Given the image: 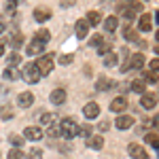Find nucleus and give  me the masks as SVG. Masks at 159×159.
Masks as SVG:
<instances>
[{
  "mask_svg": "<svg viewBox=\"0 0 159 159\" xmlns=\"http://www.w3.org/2000/svg\"><path fill=\"white\" fill-rule=\"evenodd\" d=\"M49 38H51V34H49V30H38L36 34H34V38L32 40H38V43H49Z\"/></svg>",
  "mask_w": 159,
  "mask_h": 159,
  "instance_id": "26",
  "label": "nucleus"
},
{
  "mask_svg": "<svg viewBox=\"0 0 159 159\" xmlns=\"http://www.w3.org/2000/svg\"><path fill=\"white\" fill-rule=\"evenodd\" d=\"M2 76H4L7 81H17V79H21V74H19L17 68H7V70L2 72Z\"/></svg>",
  "mask_w": 159,
  "mask_h": 159,
  "instance_id": "24",
  "label": "nucleus"
},
{
  "mask_svg": "<svg viewBox=\"0 0 159 159\" xmlns=\"http://www.w3.org/2000/svg\"><path fill=\"white\" fill-rule=\"evenodd\" d=\"M102 43H104V38L100 36V34H96V36L89 40V47H98V45H102Z\"/></svg>",
  "mask_w": 159,
  "mask_h": 159,
  "instance_id": "36",
  "label": "nucleus"
},
{
  "mask_svg": "<svg viewBox=\"0 0 159 159\" xmlns=\"http://www.w3.org/2000/svg\"><path fill=\"white\" fill-rule=\"evenodd\" d=\"M76 0H61V7H72Z\"/></svg>",
  "mask_w": 159,
  "mask_h": 159,
  "instance_id": "41",
  "label": "nucleus"
},
{
  "mask_svg": "<svg viewBox=\"0 0 159 159\" xmlns=\"http://www.w3.org/2000/svg\"><path fill=\"white\" fill-rule=\"evenodd\" d=\"M74 32H76L79 38H85L87 34H89V24H87L85 19H79V21L74 24Z\"/></svg>",
  "mask_w": 159,
  "mask_h": 159,
  "instance_id": "15",
  "label": "nucleus"
},
{
  "mask_svg": "<svg viewBox=\"0 0 159 159\" xmlns=\"http://www.w3.org/2000/svg\"><path fill=\"white\" fill-rule=\"evenodd\" d=\"M51 121H53V117H51V115H47V112H43V115H40V123H43V125H51Z\"/></svg>",
  "mask_w": 159,
  "mask_h": 159,
  "instance_id": "38",
  "label": "nucleus"
},
{
  "mask_svg": "<svg viewBox=\"0 0 159 159\" xmlns=\"http://www.w3.org/2000/svg\"><path fill=\"white\" fill-rule=\"evenodd\" d=\"M117 64H119V55H117L115 51H110V53L104 55V66H106V68H112V66H117Z\"/></svg>",
  "mask_w": 159,
  "mask_h": 159,
  "instance_id": "21",
  "label": "nucleus"
},
{
  "mask_svg": "<svg viewBox=\"0 0 159 159\" xmlns=\"http://www.w3.org/2000/svg\"><path fill=\"white\" fill-rule=\"evenodd\" d=\"M142 66H144V55H142V53H134L123 70H129V68H136V70H138V68H142Z\"/></svg>",
  "mask_w": 159,
  "mask_h": 159,
  "instance_id": "11",
  "label": "nucleus"
},
{
  "mask_svg": "<svg viewBox=\"0 0 159 159\" xmlns=\"http://www.w3.org/2000/svg\"><path fill=\"white\" fill-rule=\"evenodd\" d=\"M11 142H13V147H21L24 144V136H11Z\"/></svg>",
  "mask_w": 159,
  "mask_h": 159,
  "instance_id": "37",
  "label": "nucleus"
},
{
  "mask_svg": "<svg viewBox=\"0 0 159 159\" xmlns=\"http://www.w3.org/2000/svg\"><path fill=\"white\" fill-rule=\"evenodd\" d=\"M129 89L134 91V93H147V83L142 81V79H136L129 83Z\"/></svg>",
  "mask_w": 159,
  "mask_h": 159,
  "instance_id": "20",
  "label": "nucleus"
},
{
  "mask_svg": "<svg viewBox=\"0 0 159 159\" xmlns=\"http://www.w3.org/2000/svg\"><path fill=\"white\" fill-rule=\"evenodd\" d=\"M147 142L151 144V148H157V132H151V134H147Z\"/></svg>",
  "mask_w": 159,
  "mask_h": 159,
  "instance_id": "29",
  "label": "nucleus"
},
{
  "mask_svg": "<svg viewBox=\"0 0 159 159\" xmlns=\"http://www.w3.org/2000/svg\"><path fill=\"white\" fill-rule=\"evenodd\" d=\"M110 87H112V83H110V79H106V76H100L98 83H96V89H98V91H106Z\"/></svg>",
  "mask_w": 159,
  "mask_h": 159,
  "instance_id": "25",
  "label": "nucleus"
},
{
  "mask_svg": "<svg viewBox=\"0 0 159 159\" xmlns=\"http://www.w3.org/2000/svg\"><path fill=\"white\" fill-rule=\"evenodd\" d=\"M7 64H9V68H17V66L21 64V55H19L17 51H13L11 55L7 57Z\"/></svg>",
  "mask_w": 159,
  "mask_h": 159,
  "instance_id": "23",
  "label": "nucleus"
},
{
  "mask_svg": "<svg viewBox=\"0 0 159 159\" xmlns=\"http://www.w3.org/2000/svg\"><path fill=\"white\" fill-rule=\"evenodd\" d=\"M132 2H136V0H132Z\"/></svg>",
  "mask_w": 159,
  "mask_h": 159,
  "instance_id": "45",
  "label": "nucleus"
},
{
  "mask_svg": "<svg viewBox=\"0 0 159 159\" xmlns=\"http://www.w3.org/2000/svg\"><path fill=\"white\" fill-rule=\"evenodd\" d=\"M117 28H119V17L110 15V17H106V19H104V30H106L108 34L117 32Z\"/></svg>",
  "mask_w": 159,
  "mask_h": 159,
  "instance_id": "16",
  "label": "nucleus"
},
{
  "mask_svg": "<svg viewBox=\"0 0 159 159\" xmlns=\"http://www.w3.org/2000/svg\"><path fill=\"white\" fill-rule=\"evenodd\" d=\"M110 51H112V49H110L108 43H102V45L98 47V53H100V55H106V53H110Z\"/></svg>",
  "mask_w": 159,
  "mask_h": 159,
  "instance_id": "35",
  "label": "nucleus"
},
{
  "mask_svg": "<svg viewBox=\"0 0 159 159\" xmlns=\"http://www.w3.org/2000/svg\"><path fill=\"white\" fill-rule=\"evenodd\" d=\"M157 79H159V74H157V72H147L142 81H144V83H157Z\"/></svg>",
  "mask_w": 159,
  "mask_h": 159,
  "instance_id": "30",
  "label": "nucleus"
},
{
  "mask_svg": "<svg viewBox=\"0 0 159 159\" xmlns=\"http://www.w3.org/2000/svg\"><path fill=\"white\" fill-rule=\"evenodd\" d=\"M153 24H155V15H151V13H142L140 24H138V30H140V32H151V30H153Z\"/></svg>",
  "mask_w": 159,
  "mask_h": 159,
  "instance_id": "6",
  "label": "nucleus"
},
{
  "mask_svg": "<svg viewBox=\"0 0 159 159\" xmlns=\"http://www.w3.org/2000/svg\"><path fill=\"white\" fill-rule=\"evenodd\" d=\"M100 19H102V15H100L98 11H89L87 17H85V21L89 24V28H91V25H100Z\"/></svg>",
  "mask_w": 159,
  "mask_h": 159,
  "instance_id": "22",
  "label": "nucleus"
},
{
  "mask_svg": "<svg viewBox=\"0 0 159 159\" xmlns=\"http://www.w3.org/2000/svg\"><path fill=\"white\" fill-rule=\"evenodd\" d=\"M45 47H47L45 43H38V40H32V43H30V45L25 47V53H28L30 57H32V55H43V53H45Z\"/></svg>",
  "mask_w": 159,
  "mask_h": 159,
  "instance_id": "7",
  "label": "nucleus"
},
{
  "mask_svg": "<svg viewBox=\"0 0 159 159\" xmlns=\"http://www.w3.org/2000/svg\"><path fill=\"white\" fill-rule=\"evenodd\" d=\"M127 108V98L125 96H119V98H115L112 102H110V110L112 112H121V110Z\"/></svg>",
  "mask_w": 159,
  "mask_h": 159,
  "instance_id": "14",
  "label": "nucleus"
},
{
  "mask_svg": "<svg viewBox=\"0 0 159 159\" xmlns=\"http://www.w3.org/2000/svg\"><path fill=\"white\" fill-rule=\"evenodd\" d=\"M40 155H43L40 151H32V153H30V159H32V157H34V159H38V157H40Z\"/></svg>",
  "mask_w": 159,
  "mask_h": 159,
  "instance_id": "42",
  "label": "nucleus"
},
{
  "mask_svg": "<svg viewBox=\"0 0 159 159\" xmlns=\"http://www.w3.org/2000/svg\"><path fill=\"white\" fill-rule=\"evenodd\" d=\"M72 61H74V55H72V53L61 55V57H60V64H61V66H68V64H72Z\"/></svg>",
  "mask_w": 159,
  "mask_h": 159,
  "instance_id": "32",
  "label": "nucleus"
},
{
  "mask_svg": "<svg viewBox=\"0 0 159 159\" xmlns=\"http://www.w3.org/2000/svg\"><path fill=\"white\" fill-rule=\"evenodd\" d=\"M115 125H117V129H129V127L134 125V117H132V115H119L117 121H115Z\"/></svg>",
  "mask_w": 159,
  "mask_h": 159,
  "instance_id": "9",
  "label": "nucleus"
},
{
  "mask_svg": "<svg viewBox=\"0 0 159 159\" xmlns=\"http://www.w3.org/2000/svg\"><path fill=\"white\" fill-rule=\"evenodd\" d=\"M17 4H19V0H7V7H4V11L7 13H13L17 9Z\"/></svg>",
  "mask_w": 159,
  "mask_h": 159,
  "instance_id": "31",
  "label": "nucleus"
},
{
  "mask_svg": "<svg viewBox=\"0 0 159 159\" xmlns=\"http://www.w3.org/2000/svg\"><path fill=\"white\" fill-rule=\"evenodd\" d=\"M104 147V138L102 136H89L87 138V148H93V151H100V148Z\"/></svg>",
  "mask_w": 159,
  "mask_h": 159,
  "instance_id": "17",
  "label": "nucleus"
},
{
  "mask_svg": "<svg viewBox=\"0 0 159 159\" xmlns=\"http://www.w3.org/2000/svg\"><path fill=\"white\" fill-rule=\"evenodd\" d=\"M66 98H68V96H66V89H53L51 96H49V100L55 104V106H61V104L66 102Z\"/></svg>",
  "mask_w": 159,
  "mask_h": 159,
  "instance_id": "12",
  "label": "nucleus"
},
{
  "mask_svg": "<svg viewBox=\"0 0 159 159\" xmlns=\"http://www.w3.org/2000/svg\"><path fill=\"white\" fill-rule=\"evenodd\" d=\"M140 104H142V108H155L157 106V96L155 93H142V100H140Z\"/></svg>",
  "mask_w": 159,
  "mask_h": 159,
  "instance_id": "13",
  "label": "nucleus"
},
{
  "mask_svg": "<svg viewBox=\"0 0 159 159\" xmlns=\"http://www.w3.org/2000/svg\"><path fill=\"white\" fill-rule=\"evenodd\" d=\"M43 136H45V132H43L38 125H30V127H25V129H24V140L38 142V140H43Z\"/></svg>",
  "mask_w": 159,
  "mask_h": 159,
  "instance_id": "4",
  "label": "nucleus"
},
{
  "mask_svg": "<svg viewBox=\"0 0 159 159\" xmlns=\"http://www.w3.org/2000/svg\"><path fill=\"white\" fill-rule=\"evenodd\" d=\"M157 68H159V60H153V61H151V70L157 72Z\"/></svg>",
  "mask_w": 159,
  "mask_h": 159,
  "instance_id": "40",
  "label": "nucleus"
},
{
  "mask_svg": "<svg viewBox=\"0 0 159 159\" xmlns=\"http://www.w3.org/2000/svg\"><path fill=\"white\" fill-rule=\"evenodd\" d=\"M11 45H13V49L17 51L21 45H24V36H21V34H13L11 36Z\"/></svg>",
  "mask_w": 159,
  "mask_h": 159,
  "instance_id": "28",
  "label": "nucleus"
},
{
  "mask_svg": "<svg viewBox=\"0 0 159 159\" xmlns=\"http://www.w3.org/2000/svg\"><path fill=\"white\" fill-rule=\"evenodd\" d=\"M121 34H123V38H125L127 43H136V40H138V32H136L132 25H125V28L121 30Z\"/></svg>",
  "mask_w": 159,
  "mask_h": 159,
  "instance_id": "19",
  "label": "nucleus"
},
{
  "mask_svg": "<svg viewBox=\"0 0 159 159\" xmlns=\"http://www.w3.org/2000/svg\"><path fill=\"white\" fill-rule=\"evenodd\" d=\"M7 159H24V153H21L19 148H11V153H9Z\"/></svg>",
  "mask_w": 159,
  "mask_h": 159,
  "instance_id": "34",
  "label": "nucleus"
},
{
  "mask_svg": "<svg viewBox=\"0 0 159 159\" xmlns=\"http://www.w3.org/2000/svg\"><path fill=\"white\" fill-rule=\"evenodd\" d=\"M47 132H49L51 138H57V136H60V127H57V125H49V129H47Z\"/></svg>",
  "mask_w": 159,
  "mask_h": 159,
  "instance_id": "39",
  "label": "nucleus"
},
{
  "mask_svg": "<svg viewBox=\"0 0 159 159\" xmlns=\"http://www.w3.org/2000/svg\"><path fill=\"white\" fill-rule=\"evenodd\" d=\"M17 104H19L21 108H30V106L34 104V93H32V91H21L19 98H17Z\"/></svg>",
  "mask_w": 159,
  "mask_h": 159,
  "instance_id": "8",
  "label": "nucleus"
},
{
  "mask_svg": "<svg viewBox=\"0 0 159 159\" xmlns=\"http://www.w3.org/2000/svg\"><path fill=\"white\" fill-rule=\"evenodd\" d=\"M83 115H85V119H89V121L98 119L100 117V104H96V102H87L85 106H83Z\"/></svg>",
  "mask_w": 159,
  "mask_h": 159,
  "instance_id": "5",
  "label": "nucleus"
},
{
  "mask_svg": "<svg viewBox=\"0 0 159 159\" xmlns=\"http://www.w3.org/2000/svg\"><path fill=\"white\" fill-rule=\"evenodd\" d=\"M127 153H129L134 159H148V153H147V151L140 147V144H134V142L127 147Z\"/></svg>",
  "mask_w": 159,
  "mask_h": 159,
  "instance_id": "10",
  "label": "nucleus"
},
{
  "mask_svg": "<svg viewBox=\"0 0 159 159\" xmlns=\"http://www.w3.org/2000/svg\"><path fill=\"white\" fill-rule=\"evenodd\" d=\"M34 64H36V68H38V72H40V76H43V74H51L53 66H55V64H53V55H51V53H49V55H45V53H43V55H40V57H38Z\"/></svg>",
  "mask_w": 159,
  "mask_h": 159,
  "instance_id": "3",
  "label": "nucleus"
},
{
  "mask_svg": "<svg viewBox=\"0 0 159 159\" xmlns=\"http://www.w3.org/2000/svg\"><path fill=\"white\" fill-rule=\"evenodd\" d=\"M4 30H7V24H4V19H0V34H4Z\"/></svg>",
  "mask_w": 159,
  "mask_h": 159,
  "instance_id": "43",
  "label": "nucleus"
},
{
  "mask_svg": "<svg viewBox=\"0 0 159 159\" xmlns=\"http://www.w3.org/2000/svg\"><path fill=\"white\" fill-rule=\"evenodd\" d=\"M0 119H2V121L13 119V108L11 106H0Z\"/></svg>",
  "mask_w": 159,
  "mask_h": 159,
  "instance_id": "27",
  "label": "nucleus"
},
{
  "mask_svg": "<svg viewBox=\"0 0 159 159\" xmlns=\"http://www.w3.org/2000/svg\"><path fill=\"white\" fill-rule=\"evenodd\" d=\"M19 74H21V79H24L25 83H30V85H34V83L40 81V72H38L36 64H25Z\"/></svg>",
  "mask_w": 159,
  "mask_h": 159,
  "instance_id": "2",
  "label": "nucleus"
},
{
  "mask_svg": "<svg viewBox=\"0 0 159 159\" xmlns=\"http://www.w3.org/2000/svg\"><path fill=\"white\" fill-rule=\"evenodd\" d=\"M49 17H51V11H49V9H45V7H38L36 11H34V19H36L38 24H45Z\"/></svg>",
  "mask_w": 159,
  "mask_h": 159,
  "instance_id": "18",
  "label": "nucleus"
},
{
  "mask_svg": "<svg viewBox=\"0 0 159 159\" xmlns=\"http://www.w3.org/2000/svg\"><path fill=\"white\" fill-rule=\"evenodd\" d=\"M4 53V43H0V55Z\"/></svg>",
  "mask_w": 159,
  "mask_h": 159,
  "instance_id": "44",
  "label": "nucleus"
},
{
  "mask_svg": "<svg viewBox=\"0 0 159 159\" xmlns=\"http://www.w3.org/2000/svg\"><path fill=\"white\" fill-rule=\"evenodd\" d=\"M79 136H83V138H89V136H93V134H91V127H89V125H83V127H79Z\"/></svg>",
  "mask_w": 159,
  "mask_h": 159,
  "instance_id": "33",
  "label": "nucleus"
},
{
  "mask_svg": "<svg viewBox=\"0 0 159 159\" xmlns=\"http://www.w3.org/2000/svg\"><path fill=\"white\" fill-rule=\"evenodd\" d=\"M57 127H60V136H64L66 140H72L74 136H79V125H76V121L70 119V117L61 119Z\"/></svg>",
  "mask_w": 159,
  "mask_h": 159,
  "instance_id": "1",
  "label": "nucleus"
}]
</instances>
